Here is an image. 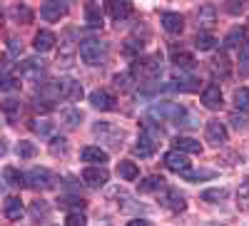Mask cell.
Masks as SVG:
<instances>
[{
  "instance_id": "obj_10",
  "label": "cell",
  "mask_w": 249,
  "mask_h": 226,
  "mask_svg": "<svg viewBox=\"0 0 249 226\" xmlns=\"http://www.w3.org/2000/svg\"><path fill=\"white\" fill-rule=\"evenodd\" d=\"M25 179H28V184L33 189H48V187H53V174L48 172V169H30L28 174H25Z\"/></svg>"
},
{
  "instance_id": "obj_46",
  "label": "cell",
  "mask_w": 249,
  "mask_h": 226,
  "mask_svg": "<svg viewBox=\"0 0 249 226\" xmlns=\"http://www.w3.org/2000/svg\"><path fill=\"white\" fill-rule=\"evenodd\" d=\"M237 199H239V204L242 207H249V179L239 187V192H237Z\"/></svg>"
},
{
  "instance_id": "obj_31",
  "label": "cell",
  "mask_w": 249,
  "mask_h": 226,
  "mask_svg": "<svg viewBox=\"0 0 249 226\" xmlns=\"http://www.w3.org/2000/svg\"><path fill=\"white\" fill-rule=\"evenodd\" d=\"M234 105L239 112H249V90L247 87H239L234 92Z\"/></svg>"
},
{
  "instance_id": "obj_24",
  "label": "cell",
  "mask_w": 249,
  "mask_h": 226,
  "mask_svg": "<svg viewBox=\"0 0 249 226\" xmlns=\"http://www.w3.org/2000/svg\"><path fill=\"white\" fill-rule=\"evenodd\" d=\"M102 10H100V5L97 3H88L85 5V20L92 25V28H102Z\"/></svg>"
},
{
  "instance_id": "obj_49",
  "label": "cell",
  "mask_w": 249,
  "mask_h": 226,
  "mask_svg": "<svg viewBox=\"0 0 249 226\" xmlns=\"http://www.w3.org/2000/svg\"><path fill=\"white\" fill-rule=\"evenodd\" d=\"M230 122H232L234 129H247V127H249V119H247V117H239V114H232Z\"/></svg>"
},
{
  "instance_id": "obj_19",
  "label": "cell",
  "mask_w": 249,
  "mask_h": 226,
  "mask_svg": "<svg viewBox=\"0 0 249 226\" xmlns=\"http://www.w3.org/2000/svg\"><path fill=\"white\" fill-rule=\"evenodd\" d=\"M157 145H160V142H155L152 137L140 134L137 145H135V154H140V157H152V154L157 152Z\"/></svg>"
},
{
  "instance_id": "obj_11",
  "label": "cell",
  "mask_w": 249,
  "mask_h": 226,
  "mask_svg": "<svg viewBox=\"0 0 249 226\" xmlns=\"http://www.w3.org/2000/svg\"><path fill=\"white\" fill-rule=\"evenodd\" d=\"M202 105L207 110H219L222 107V90L217 85H207L202 90Z\"/></svg>"
},
{
  "instance_id": "obj_47",
  "label": "cell",
  "mask_w": 249,
  "mask_h": 226,
  "mask_svg": "<svg viewBox=\"0 0 249 226\" xmlns=\"http://www.w3.org/2000/svg\"><path fill=\"white\" fill-rule=\"evenodd\" d=\"M15 87H20V80L5 75V77H3V85H0V90H3V92H10V90H15Z\"/></svg>"
},
{
  "instance_id": "obj_54",
  "label": "cell",
  "mask_w": 249,
  "mask_h": 226,
  "mask_svg": "<svg viewBox=\"0 0 249 226\" xmlns=\"http://www.w3.org/2000/svg\"><path fill=\"white\" fill-rule=\"evenodd\" d=\"M204 226H224V224H204Z\"/></svg>"
},
{
  "instance_id": "obj_37",
  "label": "cell",
  "mask_w": 249,
  "mask_h": 226,
  "mask_svg": "<svg viewBox=\"0 0 249 226\" xmlns=\"http://www.w3.org/2000/svg\"><path fill=\"white\" fill-rule=\"evenodd\" d=\"M204 201H210V204H219L222 199H227V189H207L202 194Z\"/></svg>"
},
{
  "instance_id": "obj_3",
  "label": "cell",
  "mask_w": 249,
  "mask_h": 226,
  "mask_svg": "<svg viewBox=\"0 0 249 226\" xmlns=\"http://www.w3.org/2000/svg\"><path fill=\"white\" fill-rule=\"evenodd\" d=\"M92 132H95V137H97L100 142H105L110 149H120V147H122L124 132H122L117 125H112V122H97V125L92 127Z\"/></svg>"
},
{
  "instance_id": "obj_27",
  "label": "cell",
  "mask_w": 249,
  "mask_h": 226,
  "mask_svg": "<svg viewBox=\"0 0 249 226\" xmlns=\"http://www.w3.org/2000/svg\"><path fill=\"white\" fill-rule=\"evenodd\" d=\"M244 43H247L244 28H234V30H230V35L224 37V45H227V48H242Z\"/></svg>"
},
{
  "instance_id": "obj_26",
  "label": "cell",
  "mask_w": 249,
  "mask_h": 226,
  "mask_svg": "<svg viewBox=\"0 0 249 226\" xmlns=\"http://www.w3.org/2000/svg\"><path fill=\"white\" fill-rule=\"evenodd\" d=\"M214 20H217V13H214L212 5H202V8H199V13H197V23H199L202 28H212V25H214Z\"/></svg>"
},
{
  "instance_id": "obj_50",
  "label": "cell",
  "mask_w": 249,
  "mask_h": 226,
  "mask_svg": "<svg viewBox=\"0 0 249 226\" xmlns=\"http://www.w3.org/2000/svg\"><path fill=\"white\" fill-rule=\"evenodd\" d=\"M8 52H10V55H20V52H23V43H20L18 37H10V43H8Z\"/></svg>"
},
{
  "instance_id": "obj_28",
  "label": "cell",
  "mask_w": 249,
  "mask_h": 226,
  "mask_svg": "<svg viewBox=\"0 0 249 226\" xmlns=\"http://www.w3.org/2000/svg\"><path fill=\"white\" fill-rule=\"evenodd\" d=\"M60 119H62V125H65V127H77L80 119H82V112L75 110V107H68V110L60 112Z\"/></svg>"
},
{
  "instance_id": "obj_23",
  "label": "cell",
  "mask_w": 249,
  "mask_h": 226,
  "mask_svg": "<svg viewBox=\"0 0 249 226\" xmlns=\"http://www.w3.org/2000/svg\"><path fill=\"white\" fill-rule=\"evenodd\" d=\"M3 179H5L8 187H25V184H28L25 174H20V172L13 169V167H5V169H3Z\"/></svg>"
},
{
  "instance_id": "obj_30",
  "label": "cell",
  "mask_w": 249,
  "mask_h": 226,
  "mask_svg": "<svg viewBox=\"0 0 249 226\" xmlns=\"http://www.w3.org/2000/svg\"><path fill=\"white\" fill-rule=\"evenodd\" d=\"M214 43H217L214 35H212V32H207V30L197 32V37H195V48H197V50H212Z\"/></svg>"
},
{
  "instance_id": "obj_32",
  "label": "cell",
  "mask_w": 249,
  "mask_h": 226,
  "mask_svg": "<svg viewBox=\"0 0 249 226\" xmlns=\"http://www.w3.org/2000/svg\"><path fill=\"white\" fill-rule=\"evenodd\" d=\"M15 154H18V157H23V159H33V157L37 154V149H35L33 142H18Z\"/></svg>"
},
{
  "instance_id": "obj_18",
  "label": "cell",
  "mask_w": 249,
  "mask_h": 226,
  "mask_svg": "<svg viewBox=\"0 0 249 226\" xmlns=\"http://www.w3.org/2000/svg\"><path fill=\"white\" fill-rule=\"evenodd\" d=\"M162 204H164L167 209H172V211H184V209H187V201H184V196H182L177 189H167Z\"/></svg>"
},
{
  "instance_id": "obj_41",
  "label": "cell",
  "mask_w": 249,
  "mask_h": 226,
  "mask_svg": "<svg viewBox=\"0 0 249 226\" xmlns=\"http://www.w3.org/2000/svg\"><path fill=\"white\" fill-rule=\"evenodd\" d=\"M3 112L8 114V119H15V114H20V102L8 97V99L3 102Z\"/></svg>"
},
{
  "instance_id": "obj_51",
  "label": "cell",
  "mask_w": 249,
  "mask_h": 226,
  "mask_svg": "<svg viewBox=\"0 0 249 226\" xmlns=\"http://www.w3.org/2000/svg\"><path fill=\"white\" fill-rule=\"evenodd\" d=\"M142 48V43H135V40H127V45H124V52H135V50H140Z\"/></svg>"
},
{
  "instance_id": "obj_33",
  "label": "cell",
  "mask_w": 249,
  "mask_h": 226,
  "mask_svg": "<svg viewBox=\"0 0 249 226\" xmlns=\"http://www.w3.org/2000/svg\"><path fill=\"white\" fill-rule=\"evenodd\" d=\"M177 82V90H182V92H195V90H199V82L195 80V77H177L175 80Z\"/></svg>"
},
{
  "instance_id": "obj_42",
  "label": "cell",
  "mask_w": 249,
  "mask_h": 226,
  "mask_svg": "<svg viewBox=\"0 0 249 226\" xmlns=\"http://www.w3.org/2000/svg\"><path fill=\"white\" fill-rule=\"evenodd\" d=\"M65 226H88V219L82 211H70L65 219Z\"/></svg>"
},
{
  "instance_id": "obj_43",
  "label": "cell",
  "mask_w": 249,
  "mask_h": 226,
  "mask_svg": "<svg viewBox=\"0 0 249 226\" xmlns=\"http://www.w3.org/2000/svg\"><path fill=\"white\" fill-rule=\"evenodd\" d=\"M50 152L57 157V154H65L68 152V139L65 137H55L53 142H50Z\"/></svg>"
},
{
  "instance_id": "obj_29",
  "label": "cell",
  "mask_w": 249,
  "mask_h": 226,
  "mask_svg": "<svg viewBox=\"0 0 249 226\" xmlns=\"http://www.w3.org/2000/svg\"><path fill=\"white\" fill-rule=\"evenodd\" d=\"M8 13H10V17H13V20H18V23H23V25H28L30 20H33V10H30V8H25V5H13Z\"/></svg>"
},
{
  "instance_id": "obj_14",
  "label": "cell",
  "mask_w": 249,
  "mask_h": 226,
  "mask_svg": "<svg viewBox=\"0 0 249 226\" xmlns=\"http://www.w3.org/2000/svg\"><path fill=\"white\" fill-rule=\"evenodd\" d=\"M65 13H68L65 3H45L43 8H40V17L48 20V23H55V20H60Z\"/></svg>"
},
{
  "instance_id": "obj_21",
  "label": "cell",
  "mask_w": 249,
  "mask_h": 226,
  "mask_svg": "<svg viewBox=\"0 0 249 226\" xmlns=\"http://www.w3.org/2000/svg\"><path fill=\"white\" fill-rule=\"evenodd\" d=\"M117 174L124 179V181H135L140 177V169H137V164L135 161H117Z\"/></svg>"
},
{
  "instance_id": "obj_25",
  "label": "cell",
  "mask_w": 249,
  "mask_h": 226,
  "mask_svg": "<svg viewBox=\"0 0 249 226\" xmlns=\"http://www.w3.org/2000/svg\"><path fill=\"white\" fill-rule=\"evenodd\" d=\"M160 189H164V179L157 177V174H152V177H147V179H142V181H140V192H142V194L160 192Z\"/></svg>"
},
{
  "instance_id": "obj_5",
  "label": "cell",
  "mask_w": 249,
  "mask_h": 226,
  "mask_svg": "<svg viewBox=\"0 0 249 226\" xmlns=\"http://www.w3.org/2000/svg\"><path fill=\"white\" fill-rule=\"evenodd\" d=\"M55 92H57V97H62V99H80L82 97V85L77 80H72V77H60L57 82H55Z\"/></svg>"
},
{
  "instance_id": "obj_39",
  "label": "cell",
  "mask_w": 249,
  "mask_h": 226,
  "mask_svg": "<svg viewBox=\"0 0 249 226\" xmlns=\"http://www.w3.org/2000/svg\"><path fill=\"white\" fill-rule=\"evenodd\" d=\"M30 129L37 132V134H48L53 129V122H48V119H30Z\"/></svg>"
},
{
  "instance_id": "obj_7",
  "label": "cell",
  "mask_w": 249,
  "mask_h": 226,
  "mask_svg": "<svg viewBox=\"0 0 249 226\" xmlns=\"http://www.w3.org/2000/svg\"><path fill=\"white\" fill-rule=\"evenodd\" d=\"M164 167H167L170 172H177V174H187L190 172V159H187L184 152H167L164 154Z\"/></svg>"
},
{
  "instance_id": "obj_4",
  "label": "cell",
  "mask_w": 249,
  "mask_h": 226,
  "mask_svg": "<svg viewBox=\"0 0 249 226\" xmlns=\"http://www.w3.org/2000/svg\"><path fill=\"white\" fill-rule=\"evenodd\" d=\"M184 114H187L184 107L177 105V102H160V105H155V107L150 110V117H155V119H160V122H177V125H179V119H182Z\"/></svg>"
},
{
  "instance_id": "obj_44",
  "label": "cell",
  "mask_w": 249,
  "mask_h": 226,
  "mask_svg": "<svg viewBox=\"0 0 249 226\" xmlns=\"http://www.w3.org/2000/svg\"><path fill=\"white\" fill-rule=\"evenodd\" d=\"M48 211H50V209H48V204H45V201H35L33 207H30V214H33L35 219H45Z\"/></svg>"
},
{
  "instance_id": "obj_2",
  "label": "cell",
  "mask_w": 249,
  "mask_h": 226,
  "mask_svg": "<svg viewBox=\"0 0 249 226\" xmlns=\"http://www.w3.org/2000/svg\"><path fill=\"white\" fill-rule=\"evenodd\" d=\"M130 72L135 75V80L140 82V85H152V82L157 80V75H160V60L157 57H142L132 65Z\"/></svg>"
},
{
  "instance_id": "obj_1",
  "label": "cell",
  "mask_w": 249,
  "mask_h": 226,
  "mask_svg": "<svg viewBox=\"0 0 249 226\" xmlns=\"http://www.w3.org/2000/svg\"><path fill=\"white\" fill-rule=\"evenodd\" d=\"M77 55H80V60H82L85 65L100 67V65L107 63L110 48H107V43H102V40L85 37V40H80V45H77Z\"/></svg>"
},
{
  "instance_id": "obj_53",
  "label": "cell",
  "mask_w": 249,
  "mask_h": 226,
  "mask_svg": "<svg viewBox=\"0 0 249 226\" xmlns=\"http://www.w3.org/2000/svg\"><path fill=\"white\" fill-rule=\"evenodd\" d=\"M127 226H150V224H147V221H142V219H137V221H130Z\"/></svg>"
},
{
  "instance_id": "obj_6",
  "label": "cell",
  "mask_w": 249,
  "mask_h": 226,
  "mask_svg": "<svg viewBox=\"0 0 249 226\" xmlns=\"http://www.w3.org/2000/svg\"><path fill=\"white\" fill-rule=\"evenodd\" d=\"M204 137H207V142H210L212 147H222L227 142V127L222 125L219 119H210L207 127H204Z\"/></svg>"
},
{
  "instance_id": "obj_35",
  "label": "cell",
  "mask_w": 249,
  "mask_h": 226,
  "mask_svg": "<svg viewBox=\"0 0 249 226\" xmlns=\"http://www.w3.org/2000/svg\"><path fill=\"white\" fill-rule=\"evenodd\" d=\"M142 129H144L142 134H147V137H152L155 142H160V139L164 137V129H162L160 125H152L150 119H147V122H144V125H142Z\"/></svg>"
},
{
  "instance_id": "obj_13",
  "label": "cell",
  "mask_w": 249,
  "mask_h": 226,
  "mask_svg": "<svg viewBox=\"0 0 249 226\" xmlns=\"http://www.w3.org/2000/svg\"><path fill=\"white\" fill-rule=\"evenodd\" d=\"M3 214H5L8 221H20V219H23V214H25L23 201H20L18 196H8L5 199V207H3Z\"/></svg>"
},
{
  "instance_id": "obj_36",
  "label": "cell",
  "mask_w": 249,
  "mask_h": 226,
  "mask_svg": "<svg viewBox=\"0 0 249 226\" xmlns=\"http://www.w3.org/2000/svg\"><path fill=\"white\" fill-rule=\"evenodd\" d=\"M172 63H175L177 67H192V65H195V57H192L190 52H175V55H172Z\"/></svg>"
},
{
  "instance_id": "obj_40",
  "label": "cell",
  "mask_w": 249,
  "mask_h": 226,
  "mask_svg": "<svg viewBox=\"0 0 249 226\" xmlns=\"http://www.w3.org/2000/svg\"><path fill=\"white\" fill-rule=\"evenodd\" d=\"M57 204H60L62 209H72V207L82 209V207H85V201L77 199V196H60V199H57Z\"/></svg>"
},
{
  "instance_id": "obj_48",
  "label": "cell",
  "mask_w": 249,
  "mask_h": 226,
  "mask_svg": "<svg viewBox=\"0 0 249 226\" xmlns=\"http://www.w3.org/2000/svg\"><path fill=\"white\" fill-rule=\"evenodd\" d=\"M214 70H219L222 75L230 72V63H227V57H224V55H217V57H214Z\"/></svg>"
},
{
  "instance_id": "obj_17",
  "label": "cell",
  "mask_w": 249,
  "mask_h": 226,
  "mask_svg": "<svg viewBox=\"0 0 249 226\" xmlns=\"http://www.w3.org/2000/svg\"><path fill=\"white\" fill-rule=\"evenodd\" d=\"M162 28L167 30V32H172V35H177L184 28V17L179 13H164L162 15Z\"/></svg>"
},
{
  "instance_id": "obj_20",
  "label": "cell",
  "mask_w": 249,
  "mask_h": 226,
  "mask_svg": "<svg viewBox=\"0 0 249 226\" xmlns=\"http://www.w3.org/2000/svg\"><path fill=\"white\" fill-rule=\"evenodd\" d=\"M175 149L177 152H184V154H199L202 152V145L192 137H177L175 139Z\"/></svg>"
},
{
  "instance_id": "obj_16",
  "label": "cell",
  "mask_w": 249,
  "mask_h": 226,
  "mask_svg": "<svg viewBox=\"0 0 249 226\" xmlns=\"http://www.w3.org/2000/svg\"><path fill=\"white\" fill-rule=\"evenodd\" d=\"M80 157H82V161L92 164V167H102V164L107 161V152L100 149V147H85Z\"/></svg>"
},
{
  "instance_id": "obj_9",
  "label": "cell",
  "mask_w": 249,
  "mask_h": 226,
  "mask_svg": "<svg viewBox=\"0 0 249 226\" xmlns=\"http://www.w3.org/2000/svg\"><path fill=\"white\" fill-rule=\"evenodd\" d=\"M20 75L30 77V80H40L45 75V60L43 57H28L23 65H20Z\"/></svg>"
},
{
  "instance_id": "obj_34",
  "label": "cell",
  "mask_w": 249,
  "mask_h": 226,
  "mask_svg": "<svg viewBox=\"0 0 249 226\" xmlns=\"http://www.w3.org/2000/svg\"><path fill=\"white\" fill-rule=\"evenodd\" d=\"M239 72L244 77H249V40L239 48Z\"/></svg>"
},
{
  "instance_id": "obj_52",
  "label": "cell",
  "mask_w": 249,
  "mask_h": 226,
  "mask_svg": "<svg viewBox=\"0 0 249 226\" xmlns=\"http://www.w3.org/2000/svg\"><path fill=\"white\" fill-rule=\"evenodd\" d=\"M227 10H230V13H239V10H242V5H237V3H230V5H227Z\"/></svg>"
},
{
  "instance_id": "obj_45",
  "label": "cell",
  "mask_w": 249,
  "mask_h": 226,
  "mask_svg": "<svg viewBox=\"0 0 249 226\" xmlns=\"http://www.w3.org/2000/svg\"><path fill=\"white\" fill-rule=\"evenodd\" d=\"M184 179H190V181H199V179H210V177H214L212 172H207V169H199V172H187V174H182Z\"/></svg>"
},
{
  "instance_id": "obj_38",
  "label": "cell",
  "mask_w": 249,
  "mask_h": 226,
  "mask_svg": "<svg viewBox=\"0 0 249 226\" xmlns=\"http://www.w3.org/2000/svg\"><path fill=\"white\" fill-rule=\"evenodd\" d=\"M132 82H137L132 72H122V75H115V85H117L120 90H130V87H132Z\"/></svg>"
},
{
  "instance_id": "obj_8",
  "label": "cell",
  "mask_w": 249,
  "mask_h": 226,
  "mask_svg": "<svg viewBox=\"0 0 249 226\" xmlns=\"http://www.w3.org/2000/svg\"><path fill=\"white\" fill-rule=\"evenodd\" d=\"M107 179H110V174H107L105 167H88L85 172H82V181H85L88 187H92V189L105 187Z\"/></svg>"
},
{
  "instance_id": "obj_22",
  "label": "cell",
  "mask_w": 249,
  "mask_h": 226,
  "mask_svg": "<svg viewBox=\"0 0 249 226\" xmlns=\"http://www.w3.org/2000/svg\"><path fill=\"white\" fill-rule=\"evenodd\" d=\"M107 10H110V15L120 23V20H124V17L132 15V3H127V0H122V3H110Z\"/></svg>"
},
{
  "instance_id": "obj_15",
  "label": "cell",
  "mask_w": 249,
  "mask_h": 226,
  "mask_svg": "<svg viewBox=\"0 0 249 226\" xmlns=\"http://www.w3.org/2000/svg\"><path fill=\"white\" fill-rule=\"evenodd\" d=\"M55 43H57V37H55V32H50V30H40V32H35V40H33V45H35L37 52H48V50H53Z\"/></svg>"
},
{
  "instance_id": "obj_12",
  "label": "cell",
  "mask_w": 249,
  "mask_h": 226,
  "mask_svg": "<svg viewBox=\"0 0 249 226\" xmlns=\"http://www.w3.org/2000/svg\"><path fill=\"white\" fill-rule=\"evenodd\" d=\"M90 105H92L95 110L107 112V110L115 107V97H112L110 92H105V90H95V92L90 95Z\"/></svg>"
}]
</instances>
